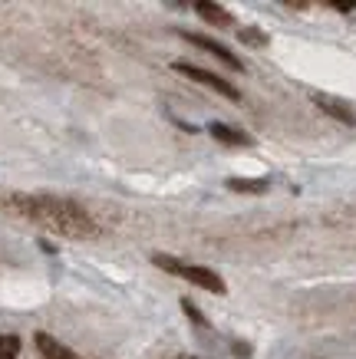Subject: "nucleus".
I'll return each mask as SVG.
<instances>
[{
    "label": "nucleus",
    "instance_id": "1",
    "mask_svg": "<svg viewBox=\"0 0 356 359\" xmlns=\"http://www.w3.org/2000/svg\"><path fill=\"white\" fill-rule=\"evenodd\" d=\"M0 211L17 221H30V224H40V228H46V231H56V234H63V238L86 241V238H99V234H103L96 218H93L83 205L70 201V198L7 191V195H0Z\"/></svg>",
    "mask_w": 356,
    "mask_h": 359
},
{
    "label": "nucleus",
    "instance_id": "2",
    "mask_svg": "<svg viewBox=\"0 0 356 359\" xmlns=\"http://www.w3.org/2000/svg\"><path fill=\"white\" fill-rule=\"evenodd\" d=\"M152 261L159 264L162 271L175 273V277H185L188 283L202 287V290H208V294H225V280H221L211 267H198V264L175 261V257H169V254H152Z\"/></svg>",
    "mask_w": 356,
    "mask_h": 359
},
{
    "label": "nucleus",
    "instance_id": "3",
    "mask_svg": "<svg viewBox=\"0 0 356 359\" xmlns=\"http://www.w3.org/2000/svg\"><path fill=\"white\" fill-rule=\"evenodd\" d=\"M172 69L175 73H182V76H188V79H195V83H202V86H211L215 93H221L225 99H231V102H241V93H237L228 79L215 76V73H208V69H198V66H188V63H175Z\"/></svg>",
    "mask_w": 356,
    "mask_h": 359
},
{
    "label": "nucleus",
    "instance_id": "4",
    "mask_svg": "<svg viewBox=\"0 0 356 359\" xmlns=\"http://www.w3.org/2000/svg\"><path fill=\"white\" fill-rule=\"evenodd\" d=\"M185 36H188L195 46H202L205 53L218 56V60H221L225 66H231V69H244V66H241V60H237V56L231 53L225 43H218V40H211V36H202V33H185Z\"/></svg>",
    "mask_w": 356,
    "mask_h": 359
},
{
    "label": "nucleus",
    "instance_id": "5",
    "mask_svg": "<svg viewBox=\"0 0 356 359\" xmlns=\"http://www.w3.org/2000/svg\"><path fill=\"white\" fill-rule=\"evenodd\" d=\"M313 102H317L327 116H334V119L346 122V126H356V112L350 109L346 102H340V99H334V96H313Z\"/></svg>",
    "mask_w": 356,
    "mask_h": 359
},
{
    "label": "nucleus",
    "instance_id": "6",
    "mask_svg": "<svg viewBox=\"0 0 356 359\" xmlns=\"http://www.w3.org/2000/svg\"><path fill=\"white\" fill-rule=\"evenodd\" d=\"M195 11H198V17H202V20L211 23V27H231V23H235V17H231V13H228L221 4L198 0V4H195Z\"/></svg>",
    "mask_w": 356,
    "mask_h": 359
},
{
    "label": "nucleus",
    "instance_id": "7",
    "mask_svg": "<svg viewBox=\"0 0 356 359\" xmlns=\"http://www.w3.org/2000/svg\"><path fill=\"white\" fill-rule=\"evenodd\" d=\"M37 346L44 353V359H79L70 346H63L60 339H53L50 333H37Z\"/></svg>",
    "mask_w": 356,
    "mask_h": 359
},
{
    "label": "nucleus",
    "instance_id": "8",
    "mask_svg": "<svg viewBox=\"0 0 356 359\" xmlns=\"http://www.w3.org/2000/svg\"><path fill=\"white\" fill-rule=\"evenodd\" d=\"M208 132H211L215 139H221L225 145H248V142H251L248 135H244V132L228 129V126H221V122H211V126H208Z\"/></svg>",
    "mask_w": 356,
    "mask_h": 359
},
{
    "label": "nucleus",
    "instance_id": "9",
    "mask_svg": "<svg viewBox=\"0 0 356 359\" xmlns=\"http://www.w3.org/2000/svg\"><path fill=\"white\" fill-rule=\"evenodd\" d=\"M228 188H231V191H244V195H261V191H264V188H268V182H248V178H231V182H228Z\"/></svg>",
    "mask_w": 356,
    "mask_h": 359
},
{
    "label": "nucleus",
    "instance_id": "10",
    "mask_svg": "<svg viewBox=\"0 0 356 359\" xmlns=\"http://www.w3.org/2000/svg\"><path fill=\"white\" fill-rule=\"evenodd\" d=\"M17 353H20V339L0 337V359H17Z\"/></svg>",
    "mask_w": 356,
    "mask_h": 359
},
{
    "label": "nucleus",
    "instance_id": "11",
    "mask_svg": "<svg viewBox=\"0 0 356 359\" xmlns=\"http://www.w3.org/2000/svg\"><path fill=\"white\" fill-rule=\"evenodd\" d=\"M237 40H241V43H248V46H264L268 43V36H264V33L261 30H237Z\"/></svg>",
    "mask_w": 356,
    "mask_h": 359
},
{
    "label": "nucleus",
    "instance_id": "12",
    "mask_svg": "<svg viewBox=\"0 0 356 359\" xmlns=\"http://www.w3.org/2000/svg\"><path fill=\"white\" fill-rule=\"evenodd\" d=\"M182 310H185V313H192V316H195V323H198V327H208V323H205V316L198 313V310H195L192 304H182Z\"/></svg>",
    "mask_w": 356,
    "mask_h": 359
},
{
    "label": "nucleus",
    "instance_id": "13",
    "mask_svg": "<svg viewBox=\"0 0 356 359\" xmlns=\"http://www.w3.org/2000/svg\"><path fill=\"white\" fill-rule=\"evenodd\" d=\"M330 7H336V11H356V0H330Z\"/></svg>",
    "mask_w": 356,
    "mask_h": 359
}]
</instances>
